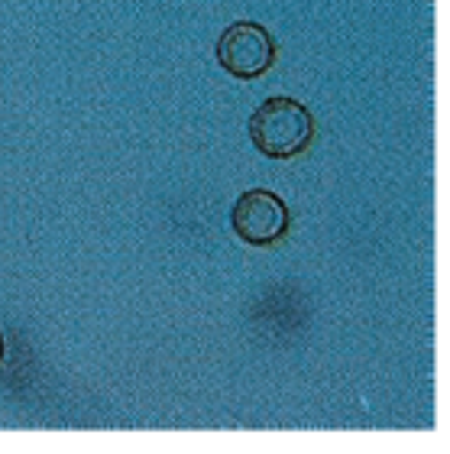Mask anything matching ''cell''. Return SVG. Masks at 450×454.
Wrapping results in <instances>:
<instances>
[{"mask_svg": "<svg viewBox=\"0 0 450 454\" xmlns=\"http://www.w3.org/2000/svg\"><path fill=\"white\" fill-rule=\"evenodd\" d=\"M250 137L269 160H295L314 143V117L295 98H266L250 117Z\"/></svg>", "mask_w": 450, "mask_h": 454, "instance_id": "cell-1", "label": "cell"}, {"mask_svg": "<svg viewBox=\"0 0 450 454\" xmlns=\"http://www.w3.org/2000/svg\"><path fill=\"white\" fill-rule=\"evenodd\" d=\"M217 62L227 75L244 78V82L260 78L275 66V39L253 20L230 23L217 39Z\"/></svg>", "mask_w": 450, "mask_h": 454, "instance_id": "cell-2", "label": "cell"}, {"mask_svg": "<svg viewBox=\"0 0 450 454\" xmlns=\"http://www.w3.org/2000/svg\"><path fill=\"white\" fill-rule=\"evenodd\" d=\"M234 234L250 247H272L289 234V205L269 189H250L234 201L230 211Z\"/></svg>", "mask_w": 450, "mask_h": 454, "instance_id": "cell-3", "label": "cell"}, {"mask_svg": "<svg viewBox=\"0 0 450 454\" xmlns=\"http://www.w3.org/2000/svg\"><path fill=\"white\" fill-rule=\"evenodd\" d=\"M4 354H7V340H4V332H0V364H4Z\"/></svg>", "mask_w": 450, "mask_h": 454, "instance_id": "cell-4", "label": "cell"}]
</instances>
